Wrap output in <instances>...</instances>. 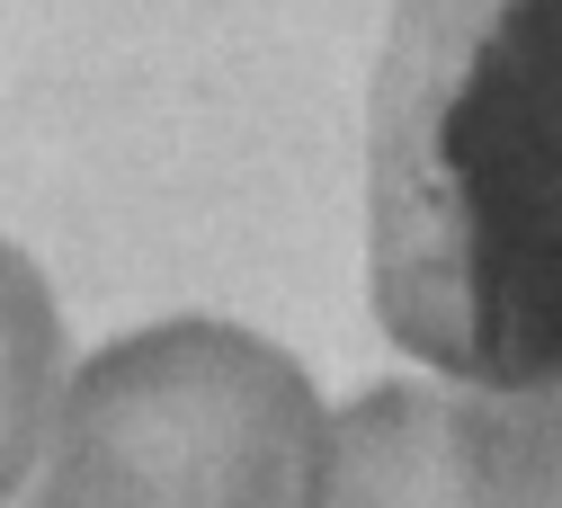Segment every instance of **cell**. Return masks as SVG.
<instances>
[{
	"instance_id": "5b68a950",
	"label": "cell",
	"mask_w": 562,
	"mask_h": 508,
	"mask_svg": "<svg viewBox=\"0 0 562 508\" xmlns=\"http://www.w3.org/2000/svg\"><path fill=\"white\" fill-rule=\"evenodd\" d=\"M544 428H553V455H562V384L544 393Z\"/></svg>"
},
{
	"instance_id": "277c9868",
	"label": "cell",
	"mask_w": 562,
	"mask_h": 508,
	"mask_svg": "<svg viewBox=\"0 0 562 508\" xmlns=\"http://www.w3.org/2000/svg\"><path fill=\"white\" fill-rule=\"evenodd\" d=\"M63 410V313L19 241H0V499H19Z\"/></svg>"
},
{
	"instance_id": "3957f363",
	"label": "cell",
	"mask_w": 562,
	"mask_h": 508,
	"mask_svg": "<svg viewBox=\"0 0 562 508\" xmlns=\"http://www.w3.org/2000/svg\"><path fill=\"white\" fill-rule=\"evenodd\" d=\"M322 508H562L544 393L375 384L330 419Z\"/></svg>"
},
{
	"instance_id": "7a4b0ae2",
	"label": "cell",
	"mask_w": 562,
	"mask_h": 508,
	"mask_svg": "<svg viewBox=\"0 0 562 508\" xmlns=\"http://www.w3.org/2000/svg\"><path fill=\"white\" fill-rule=\"evenodd\" d=\"M322 455L330 410L286 348L161 321L81 357L27 508H322Z\"/></svg>"
},
{
	"instance_id": "6da1fadb",
	"label": "cell",
	"mask_w": 562,
	"mask_h": 508,
	"mask_svg": "<svg viewBox=\"0 0 562 508\" xmlns=\"http://www.w3.org/2000/svg\"><path fill=\"white\" fill-rule=\"evenodd\" d=\"M367 285L384 339L438 375L562 384V0H393Z\"/></svg>"
}]
</instances>
